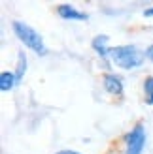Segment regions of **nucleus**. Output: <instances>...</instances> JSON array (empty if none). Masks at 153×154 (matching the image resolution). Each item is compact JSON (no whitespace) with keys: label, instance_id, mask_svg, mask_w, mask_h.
I'll return each instance as SVG.
<instances>
[{"label":"nucleus","instance_id":"0eeeda50","mask_svg":"<svg viewBox=\"0 0 153 154\" xmlns=\"http://www.w3.org/2000/svg\"><path fill=\"white\" fill-rule=\"evenodd\" d=\"M15 83H17V75H15L13 72H2L0 73V88H2L4 92L11 90L15 87Z\"/></svg>","mask_w":153,"mask_h":154},{"label":"nucleus","instance_id":"1a4fd4ad","mask_svg":"<svg viewBox=\"0 0 153 154\" xmlns=\"http://www.w3.org/2000/svg\"><path fill=\"white\" fill-rule=\"evenodd\" d=\"M144 90H146V102L153 105V77H148L144 81Z\"/></svg>","mask_w":153,"mask_h":154},{"label":"nucleus","instance_id":"39448f33","mask_svg":"<svg viewBox=\"0 0 153 154\" xmlns=\"http://www.w3.org/2000/svg\"><path fill=\"white\" fill-rule=\"evenodd\" d=\"M104 88L113 96L123 94V83H121V79L117 75H113V73H106L104 75Z\"/></svg>","mask_w":153,"mask_h":154},{"label":"nucleus","instance_id":"f8f14e48","mask_svg":"<svg viewBox=\"0 0 153 154\" xmlns=\"http://www.w3.org/2000/svg\"><path fill=\"white\" fill-rule=\"evenodd\" d=\"M57 154H80V152H76V150H60Z\"/></svg>","mask_w":153,"mask_h":154},{"label":"nucleus","instance_id":"7ed1b4c3","mask_svg":"<svg viewBox=\"0 0 153 154\" xmlns=\"http://www.w3.org/2000/svg\"><path fill=\"white\" fill-rule=\"evenodd\" d=\"M146 147V130L142 124H136L127 135V152L125 154H142Z\"/></svg>","mask_w":153,"mask_h":154},{"label":"nucleus","instance_id":"20e7f679","mask_svg":"<svg viewBox=\"0 0 153 154\" xmlns=\"http://www.w3.org/2000/svg\"><path fill=\"white\" fill-rule=\"evenodd\" d=\"M57 15L63 17V19H70V21H87V15L80 10H76L70 4H59L57 6Z\"/></svg>","mask_w":153,"mask_h":154},{"label":"nucleus","instance_id":"f257e3e1","mask_svg":"<svg viewBox=\"0 0 153 154\" xmlns=\"http://www.w3.org/2000/svg\"><path fill=\"white\" fill-rule=\"evenodd\" d=\"M144 57L138 51L136 45H117V47H110V60L117 68L123 70H134L144 64Z\"/></svg>","mask_w":153,"mask_h":154},{"label":"nucleus","instance_id":"9b49d317","mask_svg":"<svg viewBox=\"0 0 153 154\" xmlns=\"http://www.w3.org/2000/svg\"><path fill=\"white\" fill-rule=\"evenodd\" d=\"M144 17H153V8H149V10L144 11Z\"/></svg>","mask_w":153,"mask_h":154},{"label":"nucleus","instance_id":"6e6552de","mask_svg":"<svg viewBox=\"0 0 153 154\" xmlns=\"http://www.w3.org/2000/svg\"><path fill=\"white\" fill-rule=\"evenodd\" d=\"M27 72V58L23 53H19V60H17V72H15V75H17V83L23 79V75H25Z\"/></svg>","mask_w":153,"mask_h":154},{"label":"nucleus","instance_id":"9d476101","mask_svg":"<svg viewBox=\"0 0 153 154\" xmlns=\"http://www.w3.org/2000/svg\"><path fill=\"white\" fill-rule=\"evenodd\" d=\"M146 58L153 62V45H149V47L146 49Z\"/></svg>","mask_w":153,"mask_h":154},{"label":"nucleus","instance_id":"f03ea898","mask_svg":"<svg viewBox=\"0 0 153 154\" xmlns=\"http://www.w3.org/2000/svg\"><path fill=\"white\" fill-rule=\"evenodd\" d=\"M13 32L19 40L25 43V47H28L30 51H34L38 57H44L47 55V49H45V43L42 40V36L36 32L32 26H28L27 23H21V21H13Z\"/></svg>","mask_w":153,"mask_h":154},{"label":"nucleus","instance_id":"423d86ee","mask_svg":"<svg viewBox=\"0 0 153 154\" xmlns=\"http://www.w3.org/2000/svg\"><path fill=\"white\" fill-rule=\"evenodd\" d=\"M108 40L110 38L106 34H100V36H95L93 40V49L96 51V55L100 58H110V47H108Z\"/></svg>","mask_w":153,"mask_h":154}]
</instances>
